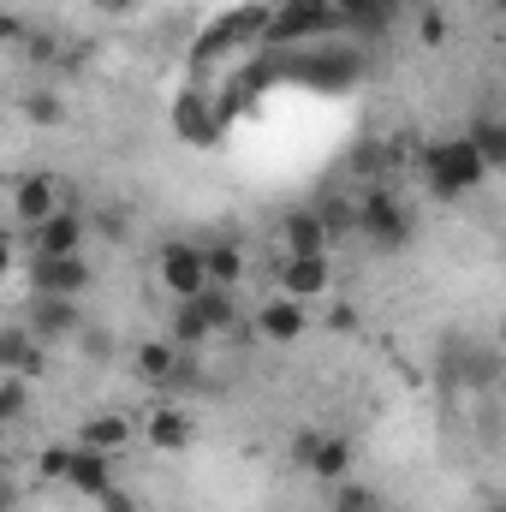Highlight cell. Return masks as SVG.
I'll use <instances>...</instances> for the list:
<instances>
[{"instance_id":"cell-21","label":"cell","mask_w":506,"mask_h":512,"mask_svg":"<svg viewBox=\"0 0 506 512\" xmlns=\"http://www.w3.org/2000/svg\"><path fill=\"white\" fill-rule=\"evenodd\" d=\"M203 316H209V328H215V340H227V334H239V298H233V286H209L203 298H191Z\"/></svg>"},{"instance_id":"cell-27","label":"cell","mask_w":506,"mask_h":512,"mask_svg":"<svg viewBox=\"0 0 506 512\" xmlns=\"http://www.w3.org/2000/svg\"><path fill=\"white\" fill-rule=\"evenodd\" d=\"M334 6H340V18L358 24V30H387V6H393V0H334Z\"/></svg>"},{"instance_id":"cell-35","label":"cell","mask_w":506,"mask_h":512,"mask_svg":"<svg viewBox=\"0 0 506 512\" xmlns=\"http://www.w3.org/2000/svg\"><path fill=\"white\" fill-rule=\"evenodd\" d=\"M501 411H506V405H501Z\"/></svg>"},{"instance_id":"cell-24","label":"cell","mask_w":506,"mask_h":512,"mask_svg":"<svg viewBox=\"0 0 506 512\" xmlns=\"http://www.w3.org/2000/svg\"><path fill=\"white\" fill-rule=\"evenodd\" d=\"M72 459H78V441H48V447L36 453V477H42V483H66V477H72Z\"/></svg>"},{"instance_id":"cell-25","label":"cell","mask_w":506,"mask_h":512,"mask_svg":"<svg viewBox=\"0 0 506 512\" xmlns=\"http://www.w3.org/2000/svg\"><path fill=\"white\" fill-rule=\"evenodd\" d=\"M24 411H30V376L0 370V417H6V423H18Z\"/></svg>"},{"instance_id":"cell-12","label":"cell","mask_w":506,"mask_h":512,"mask_svg":"<svg viewBox=\"0 0 506 512\" xmlns=\"http://www.w3.org/2000/svg\"><path fill=\"white\" fill-rule=\"evenodd\" d=\"M143 441H149L155 453H191L197 423H191V411H179V405H155L149 423H143Z\"/></svg>"},{"instance_id":"cell-13","label":"cell","mask_w":506,"mask_h":512,"mask_svg":"<svg viewBox=\"0 0 506 512\" xmlns=\"http://www.w3.org/2000/svg\"><path fill=\"white\" fill-rule=\"evenodd\" d=\"M280 245H286V256H328L334 233H328L322 209H292V215L280 221Z\"/></svg>"},{"instance_id":"cell-31","label":"cell","mask_w":506,"mask_h":512,"mask_svg":"<svg viewBox=\"0 0 506 512\" xmlns=\"http://www.w3.org/2000/svg\"><path fill=\"white\" fill-rule=\"evenodd\" d=\"M328 328H340V334H352V328H358V316H352V310L340 304V310H328Z\"/></svg>"},{"instance_id":"cell-6","label":"cell","mask_w":506,"mask_h":512,"mask_svg":"<svg viewBox=\"0 0 506 512\" xmlns=\"http://www.w3.org/2000/svg\"><path fill=\"white\" fill-rule=\"evenodd\" d=\"M292 459H298L310 477H322L328 489L352 477V441H340V435H316V429H298V435H292Z\"/></svg>"},{"instance_id":"cell-2","label":"cell","mask_w":506,"mask_h":512,"mask_svg":"<svg viewBox=\"0 0 506 512\" xmlns=\"http://www.w3.org/2000/svg\"><path fill=\"white\" fill-rule=\"evenodd\" d=\"M155 280H161V292H167L173 304H191V298H203V292L215 286L203 245H185V239H173V245L155 251Z\"/></svg>"},{"instance_id":"cell-4","label":"cell","mask_w":506,"mask_h":512,"mask_svg":"<svg viewBox=\"0 0 506 512\" xmlns=\"http://www.w3.org/2000/svg\"><path fill=\"white\" fill-rule=\"evenodd\" d=\"M358 233H364L381 256H393V251H405V245H411L417 221H411V209H405L393 191H370V197L358 203Z\"/></svg>"},{"instance_id":"cell-34","label":"cell","mask_w":506,"mask_h":512,"mask_svg":"<svg viewBox=\"0 0 506 512\" xmlns=\"http://www.w3.org/2000/svg\"><path fill=\"white\" fill-rule=\"evenodd\" d=\"M483 512H506V495H495V501H489V507H483Z\"/></svg>"},{"instance_id":"cell-11","label":"cell","mask_w":506,"mask_h":512,"mask_svg":"<svg viewBox=\"0 0 506 512\" xmlns=\"http://www.w3.org/2000/svg\"><path fill=\"white\" fill-rule=\"evenodd\" d=\"M251 328H256V340H262V346H292V340L304 334V304L280 292V298L256 304V322H251Z\"/></svg>"},{"instance_id":"cell-19","label":"cell","mask_w":506,"mask_h":512,"mask_svg":"<svg viewBox=\"0 0 506 512\" xmlns=\"http://www.w3.org/2000/svg\"><path fill=\"white\" fill-rule=\"evenodd\" d=\"M185 370V346L179 340H143L137 346V376L143 382H173Z\"/></svg>"},{"instance_id":"cell-14","label":"cell","mask_w":506,"mask_h":512,"mask_svg":"<svg viewBox=\"0 0 506 512\" xmlns=\"http://www.w3.org/2000/svg\"><path fill=\"white\" fill-rule=\"evenodd\" d=\"M84 233H90L84 215H78V209H60L54 221L36 227V251L30 256H84Z\"/></svg>"},{"instance_id":"cell-17","label":"cell","mask_w":506,"mask_h":512,"mask_svg":"<svg viewBox=\"0 0 506 512\" xmlns=\"http://www.w3.org/2000/svg\"><path fill=\"white\" fill-rule=\"evenodd\" d=\"M42 352H48V340H36V334H30V328H18V322L0 334V370H18V376H42V364H48Z\"/></svg>"},{"instance_id":"cell-28","label":"cell","mask_w":506,"mask_h":512,"mask_svg":"<svg viewBox=\"0 0 506 512\" xmlns=\"http://www.w3.org/2000/svg\"><path fill=\"white\" fill-rule=\"evenodd\" d=\"M447 36H453V24H447V12H441V6L417 12V42H423V48H447Z\"/></svg>"},{"instance_id":"cell-16","label":"cell","mask_w":506,"mask_h":512,"mask_svg":"<svg viewBox=\"0 0 506 512\" xmlns=\"http://www.w3.org/2000/svg\"><path fill=\"white\" fill-rule=\"evenodd\" d=\"M173 131L185 137V143H197V149H209L215 137H221V114L209 108V96H179V108H173Z\"/></svg>"},{"instance_id":"cell-23","label":"cell","mask_w":506,"mask_h":512,"mask_svg":"<svg viewBox=\"0 0 506 512\" xmlns=\"http://www.w3.org/2000/svg\"><path fill=\"white\" fill-rule=\"evenodd\" d=\"M203 256H209V280H215V286H239V280H245V251H239L233 239L203 245Z\"/></svg>"},{"instance_id":"cell-26","label":"cell","mask_w":506,"mask_h":512,"mask_svg":"<svg viewBox=\"0 0 506 512\" xmlns=\"http://www.w3.org/2000/svg\"><path fill=\"white\" fill-rule=\"evenodd\" d=\"M328 507L334 512H381V501H376V489L370 483H334V495H328Z\"/></svg>"},{"instance_id":"cell-18","label":"cell","mask_w":506,"mask_h":512,"mask_svg":"<svg viewBox=\"0 0 506 512\" xmlns=\"http://www.w3.org/2000/svg\"><path fill=\"white\" fill-rule=\"evenodd\" d=\"M131 417H120V411H90L84 417V429H78V447H96V453H120V447H131Z\"/></svg>"},{"instance_id":"cell-36","label":"cell","mask_w":506,"mask_h":512,"mask_svg":"<svg viewBox=\"0 0 506 512\" xmlns=\"http://www.w3.org/2000/svg\"><path fill=\"white\" fill-rule=\"evenodd\" d=\"M501 6H506V0H501Z\"/></svg>"},{"instance_id":"cell-20","label":"cell","mask_w":506,"mask_h":512,"mask_svg":"<svg viewBox=\"0 0 506 512\" xmlns=\"http://www.w3.org/2000/svg\"><path fill=\"white\" fill-rule=\"evenodd\" d=\"M465 137L477 143V155L489 161V173H506V120H501V114H477Z\"/></svg>"},{"instance_id":"cell-33","label":"cell","mask_w":506,"mask_h":512,"mask_svg":"<svg viewBox=\"0 0 506 512\" xmlns=\"http://www.w3.org/2000/svg\"><path fill=\"white\" fill-rule=\"evenodd\" d=\"M96 6H108V12H120V6H137V0H96Z\"/></svg>"},{"instance_id":"cell-10","label":"cell","mask_w":506,"mask_h":512,"mask_svg":"<svg viewBox=\"0 0 506 512\" xmlns=\"http://www.w3.org/2000/svg\"><path fill=\"white\" fill-rule=\"evenodd\" d=\"M30 334L36 340H66V334H84V310H78V298H48V292H36V304H30Z\"/></svg>"},{"instance_id":"cell-8","label":"cell","mask_w":506,"mask_h":512,"mask_svg":"<svg viewBox=\"0 0 506 512\" xmlns=\"http://www.w3.org/2000/svg\"><path fill=\"white\" fill-rule=\"evenodd\" d=\"M66 209V191H60V179L54 173H24L18 185H12V221L18 227H42V221H54Z\"/></svg>"},{"instance_id":"cell-29","label":"cell","mask_w":506,"mask_h":512,"mask_svg":"<svg viewBox=\"0 0 506 512\" xmlns=\"http://www.w3.org/2000/svg\"><path fill=\"white\" fill-rule=\"evenodd\" d=\"M24 108H30L36 126H60V120H66V114H60V96H30Z\"/></svg>"},{"instance_id":"cell-15","label":"cell","mask_w":506,"mask_h":512,"mask_svg":"<svg viewBox=\"0 0 506 512\" xmlns=\"http://www.w3.org/2000/svg\"><path fill=\"white\" fill-rule=\"evenodd\" d=\"M66 489H78V495H90V501H108V495H114V453L78 447V459H72V477H66Z\"/></svg>"},{"instance_id":"cell-30","label":"cell","mask_w":506,"mask_h":512,"mask_svg":"<svg viewBox=\"0 0 506 512\" xmlns=\"http://www.w3.org/2000/svg\"><path fill=\"white\" fill-rule=\"evenodd\" d=\"M96 507H102V512H137V501H131L126 489H114V495H108V501H96Z\"/></svg>"},{"instance_id":"cell-32","label":"cell","mask_w":506,"mask_h":512,"mask_svg":"<svg viewBox=\"0 0 506 512\" xmlns=\"http://www.w3.org/2000/svg\"><path fill=\"white\" fill-rule=\"evenodd\" d=\"M405 6H411V12H429V6H441V0H405Z\"/></svg>"},{"instance_id":"cell-5","label":"cell","mask_w":506,"mask_h":512,"mask_svg":"<svg viewBox=\"0 0 506 512\" xmlns=\"http://www.w3.org/2000/svg\"><path fill=\"white\" fill-rule=\"evenodd\" d=\"M346 18H340V6L334 0H280L274 6V18H268V30H262V42H310V36H328V30H340Z\"/></svg>"},{"instance_id":"cell-22","label":"cell","mask_w":506,"mask_h":512,"mask_svg":"<svg viewBox=\"0 0 506 512\" xmlns=\"http://www.w3.org/2000/svg\"><path fill=\"white\" fill-rule=\"evenodd\" d=\"M167 340H179L185 352H197V346L215 340V328H209V316H203L197 304H173V334H167Z\"/></svg>"},{"instance_id":"cell-7","label":"cell","mask_w":506,"mask_h":512,"mask_svg":"<svg viewBox=\"0 0 506 512\" xmlns=\"http://www.w3.org/2000/svg\"><path fill=\"white\" fill-rule=\"evenodd\" d=\"M30 286L48 298H84L96 286L90 256H30Z\"/></svg>"},{"instance_id":"cell-3","label":"cell","mask_w":506,"mask_h":512,"mask_svg":"<svg viewBox=\"0 0 506 512\" xmlns=\"http://www.w3.org/2000/svg\"><path fill=\"white\" fill-rule=\"evenodd\" d=\"M268 18H274V6H262V0H245V6L221 12V18H215V24L203 30V42L191 48V60L203 66V60H221V54H233V48L256 42V36L268 30Z\"/></svg>"},{"instance_id":"cell-1","label":"cell","mask_w":506,"mask_h":512,"mask_svg":"<svg viewBox=\"0 0 506 512\" xmlns=\"http://www.w3.org/2000/svg\"><path fill=\"white\" fill-rule=\"evenodd\" d=\"M483 179H489V161L477 155V143H471V137H441V143H429V149H423V185H429V197L453 203V197L477 191Z\"/></svg>"},{"instance_id":"cell-9","label":"cell","mask_w":506,"mask_h":512,"mask_svg":"<svg viewBox=\"0 0 506 512\" xmlns=\"http://www.w3.org/2000/svg\"><path fill=\"white\" fill-rule=\"evenodd\" d=\"M274 280H280V292H286V298L316 304V298H328V292H334V262H328V256H280Z\"/></svg>"}]
</instances>
